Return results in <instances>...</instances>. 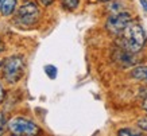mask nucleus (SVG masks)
I'll return each mask as SVG.
<instances>
[{
    "label": "nucleus",
    "mask_w": 147,
    "mask_h": 136,
    "mask_svg": "<svg viewBox=\"0 0 147 136\" xmlns=\"http://www.w3.org/2000/svg\"><path fill=\"white\" fill-rule=\"evenodd\" d=\"M39 8L34 3H26L18 9L15 15V23L22 26H31L39 19Z\"/></svg>",
    "instance_id": "7ed1b4c3"
},
{
    "label": "nucleus",
    "mask_w": 147,
    "mask_h": 136,
    "mask_svg": "<svg viewBox=\"0 0 147 136\" xmlns=\"http://www.w3.org/2000/svg\"><path fill=\"white\" fill-rule=\"evenodd\" d=\"M4 123H5V120H4V114H3V113H0V135L3 133V129H4Z\"/></svg>",
    "instance_id": "9b49d317"
},
{
    "label": "nucleus",
    "mask_w": 147,
    "mask_h": 136,
    "mask_svg": "<svg viewBox=\"0 0 147 136\" xmlns=\"http://www.w3.org/2000/svg\"><path fill=\"white\" fill-rule=\"evenodd\" d=\"M119 135H140L139 132H134L132 129H120Z\"/></svg>",
    "instance_id": "9d476101"
},
{
    "label": "nucleus",
    "mask_w": 147,
    "mask_h": 136,
    "mask_svg": "<svg viewBox=\"0 0 147 136\" xmlns=\"http://www.w3.org/2000/svg\"><path fill=\"white\" fill-rule=\"evenodd\" d=\"M140 3H142V5H143V8L147 11V0H140Z\"/></svg>",
    "instance_id": "2eb2a0df"
},
{
    "label": "nucleus",
    "mask_w": 147,
    "mask_h": 136,
    "mask_svg": "<svg viewBox=\"0 0 147 136\" xmlns=\"http://www.w3.org/2000/svg\"><path fill=\"white\" fill-rule=\"evenodd\" d=\"M1 1H3V0H0V4H1Z\"/></svg>",
    "instance_id": "6ab92c4d"
},
{
    "label": "nucleus",
    "mask_w": 147,
    "mask_h": 136,
    "mask_svg": "<svg viewBox=\"0 0 147 136\" xmlns=\"http://www.w3.org/2000/svg\"><path fill=\"white\" fill-rule=\"evenodd\" d=\"M8 129L13 135H26V136L36 135L39 132V128L36 127L32 121L23 117L12 118L8 123Z\"/></svg>",
    "instance_id": "20e7f679"
},
{
    "label": "nucleus",
    "mask_w": 147,
    "mask_h": 136,
    "mask_svg": "<svg viewBox=\"0 0 147 136\" xmlns=\"http://www.w3.org/2000/svg\"><path fill=\"white\" fill-rule=\"evenodd\" d=\"M3 98H4V89H3V86H1V82H0V102L3 101Z\"/></svg>",
    "instance_id": "ddd939ff"
},
{
    "label": "nucleus",
    "mask_w": 147,
    "mask_h": 136,
    "mask_svg": "<svg viewBox=\"0 0 147 136\" xmlns=\"http://www.w3.org/2000/svg\"><path fill=\"white\" fill-rule=\"evenodd\" d=\"M129 22H131V16L127 12L112 13L107 20V28L109 32L115 34V35H119L124 31V28L127 27V24Z\"/></svg>",
    "instance_id": "39448f33"
},
{
    "label": "nucleus",
    "mask_w": 147,
    "mask_h": 136,
    "mask_svg": "<svg viewBox=\"0 0 147 136\" xmlns=\"http://www.w3.org/2000/svg\"><path fill=\"white\" fill-rule=\"evenodd\" d=\"M15 5H16V0H3L1 4H0V12L4 16H8L13 12Z\"/></svg>",
    "instance_id": "423d86ee"
},
{
    "label": "nucleus",
    "mask_w": 147,
    "mask_h": 136,
    "mask_svg": "<svg viewBox=\"0 0 147 136\" xmlns=\"http://www.w3.org/2000/svg\"><path fill=\"white\" fill-rule=\"evenodd\" d=\"M39 1H40V3H42L43 5H50L51 3H53V0H39Z\"/></svg>",
    "instance_id": "4468645a"
},
{
    "label": "nucleus",
    "mask_w": 147,
    "mask_h": 136,
    "mask_svg": "<svg viewBox=\"0 0 147 136\" xmlns=\"http://www.w3.org/2000/svg\"><path fill=\"white\" fill-rule=\"evenodd\" d=\"M3 48H4V46H3V42H1V40H0V53H1V51H3Z\"/></svg>",
    "instance_id": "f3484780"
},
{
    "label": "nucleus",
    "mask_w": 147,
    "mask_h": 136,
    "mask_svg": "<svg viewBox=\"0 0 147 136\" xmlns=\"http://www.w3.org/2000/svg\"><path fill=\"white\" fill-rule=\"evenodd\" d=\"M101 1H108V0H101Z\"/></svg>",
    "instance_id": "a211bd4d"
},
{
    "label": "nucleus",
    "mask_w": 147,
    "mask_h": 136,
    "mask_svg": "<svg viewBox=\"0 0 147 136\" xmlns=\"http://www.w3.org/2000/svg\"><path fill=\"white\" fill-rule=\"evenodd\" d=\"M45 73L47 74V77H50L51 79H54L57 77V67L53 65H46L45 66Z\"/></svg>",
    "instance_id": "6e6552de"
},
{
    "label": "nucleus",
    "mask_w": 147,
    "mask_h": 136,
    "mask_svg": "<svg viewBox=\"0 0 147 136\" xmlns=\"http://www.w3.org/2000/svg\"><path fill=\"white\" fill-rule=\"evenodd\" d=\"M23 71H24V62L20 57H11L4 62L3 74H4L5 81H8L9 83L19 81Z\"/></svg>",
    "instance_id": "f03ea898"
},
{
    "label": "nucleus",
    "mask_w": 147,
    "mask_h": 136,
    "mask_svg": "<svg viewBox=\"0 0 147 136\" xmlns=\"http://www.w3.org/2000/svg\"><path fill=\"white\" fill-rule=\"evenodd\" d=\"M132 77L140 81H147V66H138L132 70Z\"/></svg>",
    "instance_id": "0eeeda50"
},
{
    "label": "nucleus",
    "mask_w": 147,
    "mask_h": 136,
    "mask_svg": "<svg viewBox=\"0 0 147 136\" xmlns=\"http://www.w3.org/2000/svg\"><path fill=\"white\" fill-rule=\"evenodd\" d=\"M144 31L138 23L129 22L123 31V46L129 53H136L144 44Z\"/></svg>",
    "instance_id": "f257e3e1"
},
{
    "label": "nucleus",
    "mask_w": 147,
    "mask_h": 136,
    "mask_svg": "<svg viewBox=\"0 0 147 136\" xmlns=\"http://www.w3.org/2000/svg\"><path fill=\"white\" fill-rule=\"evenodd\" d=\"M139 127L142 128V129H144V131H147V118H142V120H139Z\"/></svg>",
    "instance_id": "f8f14e48"
},
{
    "label": "nucleus",
    "mask_w": 147,
    "mask_h": 136,
    "mask_svg": "<svg viewBox=\"0 0 147 136\" xmlns=\"http://www.w3.org/2000/svg\"><path fill=\"white\" fill-rule=\"evenodd\" d=\"M62 4L66 9H74L78 5V0H62Z\"/></svg>",
    "instance_id": "1a4fd4ad"
},
{
    "label": "nucleus",
    "mask_w": 147,
    "mask_h": 136,
    "mask_svg": "<svg viewBox=\"0 0 147 136\" xmlns=\"http://www.w3.org/2000/svg\"><path fill=\"white\" fill-rule=\"evenodd\" d=\"M143 109L147 110V97H146V100L143 101Z\"/></svg>",
    "instance_id": "dca6fc26"
}]
</instances>
